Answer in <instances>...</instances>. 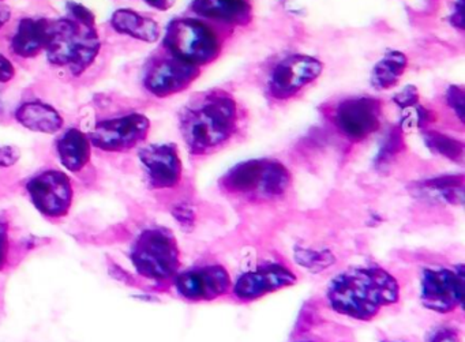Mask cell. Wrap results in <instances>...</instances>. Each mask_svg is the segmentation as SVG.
<instances>
[{"instance_id": "obj_1", "label": "cell", "mask_w": 465, "mask_h": 342, "mask_svg": "<svg viewBox=\"0 0 465 342\" xmlns=\"http://www.w3.org/2000/svg\"><path fill=\"white\" fill-rule=\"evenodd\" d=\"M401 301V287L391 271L377 263L359 265L334 276L325 292L329 309L356 322H372Z\"/></svg>"}, {"instance_id": "obj_2", "label": "cell", "mask_w": 465, "mask_h": 342, "mask_svg": "<svg viewBox=\"0 0 465 342\" xmlns=\"http://www.w3.org/2000/svg\"><path fill=\"white\" fill-rule=\"evenodd\" d=\"M238 127V105L230 94L212 92L187 107L181 116V132L190 153L206 156L232 138Z\"/></svg>"}, {"instance_id": "obj_3", "label": "cell", "mask_w": 465, "mask_h": 342, "mask_svg": "<svg viewBox=\"0 0 465 342\" xmlns=\"http://www.w3.org/2000/svg\"><path fill=\"white\" fill-rule=\"evenodd\" d=\"M292 176L277 160L257 159L239 162L222 176L219 187L227 197L246 205H274L287 197Z\"/></svg>"}, {"instance_id": "obj_4", "label": "cell", "mask_w": 465, "mask_h": 342, "mask_svg": "<svg viewBox=\"0 0 465 342\" xmlns=\"http://www.w3.org/2000/svg\"><path fill=\"white\" fill-rule=\"evenodd\" d=\"M129 258L135 273L160 290H170L182 269L178 240L173 230L162 225L141 230L130 247Z\"/></svg>"}, {"instance_id": "obj_5", "label": "cell", "mask_w": 465, "mask_h": 342, "mask_svg": "<svg viewBox=\"0 0 465 342\" xmlns=\"http://www.w3.org/2000/svg\"><path fill=\"white\" fill-rule=\"evenodd\" d=\"M102 43L96 26H86L73 18L48 23L45 53L48 61L59 67H67L80 77L96 61Z\"/></svg>"}, {"instance_id": "obj_6", "label": "cell", "mask_w": 465, "mask_h": 342, "mask_svg": "<svg viewBox=\"0 0 465 342\" xmlns=\"http://www.w3.org/2000/svg\"><path fill=\"white\" fill-rule=\"evenodd\" d=\"M298 282V274L287 259L279 252L269 251L257 259L247 263L232 276L231 300L239 304H250L266 296L293 287Z\"/></svg>"}, {"instance_id": "obj_7", "label": "cell", "mask_w": 465, "mask_h": 342, "mask_svg": "<svg viewBox=\"0 0 465 342\" xmlns=\"http://www.w3.org/2000/svg\"><path fill=\"white\" fill-rule=\"evenodd\" d=\"M164 47L173 58L195 67L216 61L222 50L213 29L194 18L173 20L165 32Z\"/></svg>"}, {"instance_id": "obj_8", "label": "cell", "mask_w": 465, "mask_h": 342, "mask_svg": "<svg viewBox=\"0 0 465 342\" xmlns=\"http://www.w3.org/2000/svg\"><path fill=\"white\" fill-rule=\"evenodd\" d=\"M232 274L219 260L205 259L176 274L171 289L187 303H212L230 298Z\"/></svg>"}, {"instance_id": "obj_9", "label": "cell", "mask_w": 465, "mask_h": 342, "mask_svg": "<svg viewBox=\"0 0 465 342\" xmlns=\"http://www.w3.org/2000/svg\"><path fill=\"white\" fill-rule=\"evenodd\" d=\"M464 265L421 269L419 298L424 308L440 315L456 314L464 304Z\"/></svg>"}, {"instance_id": "obj_10", "label": "cell", "mask_w": 465, "mask_h": 342, "mask_svg": "<svg viewBox=\"0 0 465 342\" xmlns=\"http://www.w3.org/2000/svg\"><path fill=\"white\" fill-rule=\"evenodd\" d=\"M285 342H356V337L323 301L312 298L302 306Z\"/></svg>"}, {"instance_id": "obj_11", "label": "cell", "mask_w": 465, "mask_h": 342, "mask_svg": "<svg viewBox=\"0 0 465 342\" xmlns=\"http://www.w3.org/2000/svg\"><path fill=\"white\" fill-rule=\"evenodd\" d=\"M26 191L35 208L50 220H61L70 213L74 189L66 173L47 170L35 175L26 183Z\"/></svg>"}, {"instance_id": "obj_12", "label": "cell", "mask_w": 465, "mask_h": 342, "mask_svg": "<svg viewBox=\"0 0 465 342\" xmlns=\"http://www.w3.org/2000/svg\"><path fill=\"white\" fill-rule=\"evenodd\" d=\"M151 130V122L141 113L99 122L89 135L92 145L103 151L119 153L132 151L143 142Z\"/></svg>"}, {"instance_id": "obj_13", "label": "cell", "mask_w": 465, "mask_h": 342, "mask_svg": "<svg viewBox=\"0 0 465 342\" xmlns=\"http://www.w3.org/2000/svg\"><path fill=\"white\" fill-rule=\"evenodd\" d=\"M382 104L372 97L344 100L334 110L333 123L340 134L351 142H361L378 132Z\"/></svg>"}, {"instance_id": "obj_14", "label": "cell", "mask_w": 465, "mask_h": 342, "mask_svg": "<svg viewBox=\"0 0 465 342\" xmlns=\"http://www.w3.org/2000/svg\"><path fill=\"white\" fill-rule=\"evenodd\" d=\"M323 66L318 59L307 55H291L280 62L269 78V94L276 100L295 96L304 86L314 83Z\"/></svg>"}, {"instance_id": "obj_15", "label": "cell", "mask_w": 465, "mask_h": 342, "mask_svg": "<svg viewBox=\"0 0 465 342\" xmlns=\"http://www.w3.org/2000/svg\"><path fill=\"white\" fill-rule=\"evenodd\" d=\"M200 75V69L181 59L159 58L149 64L143 85L156 97H168L189 88Z\"/></svg>"}, {"instance_id": "obj_16", "label": "cell", "mask_w": 465, "mask_h": 342, "mask_svg": "<svg viewBox=\"0 0 465 342\" xmlns=\"http://www.w3.org/2000/svg\"><path fill=\"white\" fill-rule=\"evenodd\" d=\"M138 157L152 189H175L181 183L183 165L173 143L146 146L141 149Z\"/></svg>"}, {"instance_id": "obj_17", "label": "cell", "mask_w": 465, "mask_h": 342, "mask_svg": "<svg viewBox=\"0 0 465 342\" xmlns=\"http://www.w3.org/2000/svg\"><path fill=\"white\" fill-rule=\"evenodd\" d=\"M193 12L206 20L242 26L252 21V5L247 0H194Z\"/></svg>"}, {"instance_id": "obj_18", "label": "cell", "mask_w": 465, "mask_h": 342, "mask_svg": "<svg viewBox=\"0 0 465 342\" xmlns=\"http://www.w3.org/2000/svg\"><path fill=\"white\" fill-rule=\"evenodd\" d=\"M91 140L78 129H69L56 142L59 160L70 172H81L91 161Z\"/></svg>"}, {"instance_id": "obj_19", "label": "cell", "mask_w": 465, "mask_h": 342, "mask_svg": "<svg viewBox=\"0 0 465 342\" xmlns=\"http://www.w3.org/2000/svg\"><path fill=\"white\" fill-rule=\"evenodd\" d=\"M15 119L21 126L42 134H55L64 127L61 113L42 102L25 103L18 108Z\"/></svg>"}, {"instance_id": "obj_20", "label": "cell", "mask_w": 465, "mask_h": 342, "mask_svg": "<svg viewBox=\"0 0 465 342\" xmlns=\"http://www.w3.org/2000/svg\"><path fill=\"white\" fill-rule=\"evenodd\" d=\"M48 20H34L24 18L18 25L17 32L12 40V50L21 58H35L47 43Z\"/></svg>"}, {"instance_id": "obj_21", "label": "cell", "mask_w": 465, "mask_h": 342, "mask_svg": "<svg viewBox=\"0 0 465 342\" xmlns=\"http://www.w3.org/2000/svg\"><path fill=\"white\" fill-rule=\"evenodd\" d=\"M111 25L118 34L140 42L154 43L160 37V28L156 21L129 9L116 10L111 18Z\"/></svg>"}, {"instance_id": "obj_22", "label": "cell", "mask_w": 465, "mask_h": 342, "mask_svg": "<svg viewBox=\"0 0 465 342\" xmlns=\"http://www.w3.org/2000/svg\"><path fill=\"white\" fill-rule=\"evenodd\" d=\"M408 59L400 51H388L375 64L371 72V85L377 91H388L401 80Z\"/></svg>"}, {"instance_id": "obj_23", "label": "cell", "mask_w": 465, "mask_h": 342, "mask_svg": "<svg viewBox=\"0 0 465 342\" xmlns=\"http://www.w3.org/2000/svg\"><path fill=\"white\" fill-rule=\"evenodd\" d=\"M423 138L424 143L430 151L450 160V161H461L462 156H464V143L461 141L435 132V130L424 132Z\"/></svg>"}, {"instance_id": "obj_24", "label": "cell", "mask_w": 465, "mask_h": 342, "mask_svg": "<svg viewBox=\"0 0 465 342\" xmlns=\"http://www.w3.org/2000/svg\"><path fill=\"white\" fill-rule=\"evenodd\" d=\"M423 190L429 194H434L449 203H461L464 195V181L462 176H445V178L434 179V181H424L421 184Z\"/></svg>"}, {"instance_id": "obj_25", "label": "cell", "mask_w": 465, "mask_h": 342, "mask_svg": "<svg viewBox=\"0 0 465 342\" xmlns=\"http://www.w3.org/2000/svg\"><path fill=\"white\" fill-rule=\"evenodd\" d=\"M434 121V113L431 111L427 110L423 105L415 104L412 107L405 108L400 129H427Z\"/></svg>"}, {"instance_id": "obj_26", "label": "cell", "mask_w": 465, "mask_h": 342, "mask_svg": "<svg viewBox=\"0 0 465 342\" xmlns=\"http://www.w3.org/2000/svg\"><path fill=\"white\" fill-rule=\"evenodd\" d=\"M404 149V140H402V130L400 127H394L383 138L382 146H381L380 154H378L377 162H389L396 154Z\"/></svg>"}, {"instance_id": "obj_27", "label": "cell", "mask_w": 465, "mask_h": 342, "mask_svg": "<svg viewBox=\"0 0 465 342\" xmlns=\"http://www.w3.org/2000/svg\"><path fill=\"white\" fill-rule=\"evenodd\" d=\"M426 342H462L461 328L454 323H440L427 333Z\"/></svg>"}, {"instance_id": "obj_28", "label": "cell", "mask_w": 465, "mask_h": 342, "mask_svg": "<svg viewBox=\"0 0 465 342\" xmlns=\"http://www.w3.org/2000/svg\"><path fill=\"white\" fill-rule=\"evenodd\" d=\"M10 227L5 217L0 216V271L6 268L10 258Z\"/></svg>"}, {"instance_id": "obj_29", "label": "cell", "mask_w": 465, "mask_h": 342, "mask_svg": "<svg viewBox=\"0 0 465 342\" xmlns=\"http://www.w3.org/2000/svg\"><path fill=\"white\" fill-rule=\"evenodd\" d=\"M67 12H69L70 18L77 21V23L86 26H96V18H94V13L88 7L84 6V5L69 2L67 4Z\"/></svg>"}, {"instance_id": "obj_30", "label": "cell", "mask_w": 465, "mask_h": 342, "mask_svg": "<svg viewBox=\"0 0 465 342\" xmlns=\"http://www.w3.org/2000/svg\"><path fill=\"white\" fill-rule=\"evenodd\" d=\"M446 100H448L449 107L454 110V112L459 116L460 121H464V91L460 86H450L448 93H446Z\"/></svg>"}, {"instance_id": "obj_31", "label": "cell", "mask_w": 465, "mask_h": 342, "mask_svg": "<svg viewBox=\"0 0 465 342\" xmlns=\"http://www.w3.org/2000/svg\"><path fill=\"white\" fill-rule=\"evenodd\" d=\"M393 100L402 110L412 107V105L418 104L419 102L418 89L415 86H407L400 93H397Z\"/></svg>"}, {"instance_id": "obj_32", "label": "cell", "mask_w": 465, "mask_h": 342, "mask_svg": "<svg viewBox=\"0 0 465 342\" xmlns=\"http://www.w3.org/2000/svg\"><path fill=\"white\" fill-rule=\"evenodd\" d=\"M20 149L15 146H2L0 148V168H9L17 164L20 160Z\"/></svg>"}, {"instance_id": "obj_33", "label": "cell", "mask_w": 465, "mask_h": 342, "mask_svg": "<svg viewBox=\"0 0 465 342\" xmlns=\"http://www.w3.org/2000/svg\"><path fill=\"white\" fill-rule=\"evenodd\" d=\"M173 217H175V220H178V222L182 227H192L193 220H194V213H193V210L189 206L179 203V205H176L175 208L173 209Z\"/></svg>"}, {"instance_id": "obj_34", "label": "cell", "mask_w": 465, "mask_h": 342, "mask_svg": "<svg viewBox=\"0 0 465 342\" xmlns=\"http://www.w3.org/2000/svg\"><path fill=\"white\" fill-rule=\"evenodd\" d=\"M15 69L6 56L0 54V83H6L15 77Z\"/></svg>"}, {"instance_id": "obj_35", "label": "cell", "mask_w": 465, "mask_h": 342, "mask_svg": "<svg viewBox=\"0 0 465 342\" xmlns=\"http://www.w3.org/2000/svg\"><path fill=\"white\" fill-rule=\"evenodd\" d=\"M453 24L459 29L464 28V2L459 0L454 9Z\"/></svg>"}, {"instance_id": "obj_36", "label": "cell", "mask_w": 465, "mask_h": 342, "mask_svg": "<svg viewBox=\"0 0 465 342\" xmlns=\"http://www.w3.org/2000/svg\"><path fill=\"white\" fill-rule=\"evenodd\" d=\"M143 2L160 12H167L175 4V0H143Z\"/></svg>"}, {"instance_id": "obj_37", "label": "cell", "mask_w": 465, "mask_h": 342, "mask_svg": "<svg viewBox=\"0 0 465 342\" xmlns=\"http://www.w3.org/2000/svg\"><path fill=\"white\" fill-rule=\"evenodd\" d=\"M10 20V10L7 7H0V29L4 28Z\"/></svg>"}, {"instance_id": "obj_38", "label": "cell", "mask_w": 465, "mask_h": 342, "mask_svg": "<svg viewBox=\"0 0 465 342\" xmlns=\"http://www.w3.org/2000/svg\"><path fill=\"white\" fill-rule=\"evenodd\" d=\"M380 342H408L405 339H397V338H388V337H382L380 339Z\"/></svg>"}]
</instances>
